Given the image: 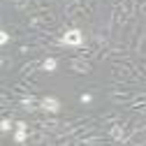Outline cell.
I'll return each instance as SVG.
<instances>
[{
    "instance_id": "obj_5",
    "label": "cell",
    "mask_w": 146,
    "mask_h": 146,
    "mask_svg": "<svg viewBox=\"0 0 146 146\" xmlns=\"http://www.w3.org/2000/svg\"><path fill=\"white\" fill-rule=\"evenodd\" d=\"M42 67H44L46 72H53V70L58 67V60H56V58H46V60L42 63Z\"/></svg>"
},
{
    "instance_id": "obj_1",
    "label": "cell",
    "mask_w": 146,
    "mask_h": 146,
    "mask_svg": "<svg viewBox=\"0 0 146 146\" xmlns=\"http://www.w3.org/2000/svg\"><path fill=\"white\" fill-rule=\"evenodd\" d=\"M60 44H63V46H81V44H84V33H81L79 28H72V30H67V33L63 35Z\"/></svg>"
},
{
    "instance_id": "obj_2",
    "label": "cell",
    "mask_w": 146,
    "mask_h": 146,
    "mask_svg": "<svg viewBox=\"0 0 146 146\" xmlns=\"http://www.w3.org/2000/svg\"><path fill=\"white\" fill-rule=\"evenodd\" d=\"M40 107H42V111H46V114H58L60 111V102L53 95H44L40 100Z\"/></svg>"
},
{
    "instance_id": "obj_8",
    "label": "cell",
    "mask_w": 146,
    "mask_h": 146,
    "mask_svg": "<svg viewBox=\"0 0 146 146\" xmlns=\"http://www.w3.org/2000/svg\"><path fill=\"white\" fill-rule=\"evenodd\" d=\"M7 42H9V33H5V30H3V33H0V44L5 46Z\"/></svg>"
},
{
    "instance_id": "obj_3",
    "label": "cell",
    "mask_w": 146,
    "mask_h": 146,
    "mask_svg": "<svg viewBox=\"0 0 146 146\" xmlns=\"http://www.w3.org/2000/svg\"><path fill=\"white\" fill-rule=\"evenodd\" d=\"M26 139H28V135H26V123L19 121V123H16V132H14V141H16V144H23Z\"/></svg>"
},
{
    "instance_id": "obj_7",
    "label": "cell",
    "mask_w": 146,
    "mask_h": 146,
    "mask_svg": "<svg viewBox=\"0 0 146 146\" xmlns=\"http://www.w3.org/2000/svg\"><path fill=\"white\" fill-rule=\"evenodd\" d=\"M12 118H3V121H0V130H3V132H9L12 130Z\"/></svg>"
},
{
    "instance_id": "obj_9",
    "label": "cell",
    "mask_w": 146,
    "mask_h": 146,
    "mask_svg": "<svg viewBox=\"0 0 146 146\" xmlns=\"http://www.w3.org/2000/svg\"><path fill=\"white\" fill-rule=\"evenodd\" d=\"M79 100L86 104V102H90V100H93V95H90V93H81V98H79Z\"/></svg>"
},
{
    "instance_id": "obj_4",
    "label": "cell",
    "mask_w": 146,
    "mask_h": 146,
    "mask_svg": "<svg viewBox=\"0 0 146 146\" xmlns=\"http://www.w3.org/2000/svg\"><path fill=\"white\" fill-rule=\"evenodd\" d=\"M21 107L26 109V111H28V114H33V111H35V109H37V102H35V98H33V95H26V98L21 100Z\"/></svg>"
},
{
    "instance_id": "obj_6",
    "label": "cell",
    "mask_w": 146,
    "mask_h": 146,
    "mask_svg": "<svg viewBox=\"0 0 146 146\" xmlns=\"http://www.w3.org/2000/svg\"><path fill=\"white\" fill-rule=\"evenodd\" d=\"M111 137H114L116 141H123V139H125V135H123V127H121V125H114V127H111Z\"/></svg>"
}]
</instances>
